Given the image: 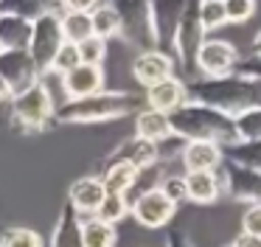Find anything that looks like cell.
Instances as JSON below:
<instances>
[{
  "label": "cell",
  "mask_w": 261,
  "mask_h": 247,
  "mask_svg": "<svg viewBox=\"0 0 261 247\" xmlns=\"http://www.w3.org/2000/svg\"><path fill=\"white\" fill-rule=\"evenodd\" d=\"M180 160L186 171H216L225 160V155H222V146L208 143V140H186Z\"/></svg>",
  "instance_id": "ac0fdd59"
},
{
  "label": "cell",
  "mask_w": 261,
  "mask_h": 247,
  "mask_svg": "<svg viewBox=\"0 0 261 247\" xmlns=\"http://www.w3.org/2000/svg\"><path fill=\"white\" fill-rule=\"evenodd\" d=\"M199 20H202L205 34L216 31V28H222V26H227L225 0H202V3H199Z\"/></svg>",
  "instance_id": "1f68e13d"
},
{
  "label": "cell",
  "mask_w": 261,
  "mask_h": 247,
  "mask_svg": "<svg viewBox=\"0 0 261 247\" xmlns=\"http://www.w3.org/2000/svg\"><path fill=\"white\" fill-rule=\"evenodd\" d=\"M129 213L143 225V228H163L174 219L177 205L163 194V191L154 185V188H146L129 202Z\"/></svg>",
  "instance_id": "9c48e42d"
},
{
  "label": "cell",
  "mask_w": 261,
  "mask_h": 247,
  "mask_svg": "<svg viewBox=\"0 0 261 247\" xmlns=\"http://www.w3.org/2000/svg\"><path fill=\"white\" fill-rule=\"evenodd\" d=\"M199 3L202 0H188L186 11H182L180 22L174 28V39H171V54H177L182 73L197 79V51L205 42V28L199 20Z\"/></svg>",
  "instance_id": "5b68a950"
},
{
  "label": "cell",
  "mask_w": 261,
  "mask_h": 247,
  "mask_svg": "<svg viewBox=\"0 0 261 247\" xmlns=\"http://www.w3.org/2000/svg\"><path fill=\"white\" fill-rule=\"evenodd\" d=\"M135 135L149 143H163V140L174 138L171 135V124H169V115L166 112H158V110H149V107H141L135 112Z\"/></svg>",
  "instance_id": "ffe728a7"
},
{
  "label": "cell",
  "mask_w": 261,
  "mask_h": 247,
  "mask_svg": "<svg viewBox=\"0 0 261 247\" xmlns=\"http://www.w3.org/2000/svg\"><path fill=\"white\" fill-rule=\"evenodd\" d=\"M62 90L68 98H85V95L104 90V67L101 65H76L70 73H65Z\"/></svg>",
  "instance_id": "2e32d148"
},
{
  "label": "cell",
  "mask_w": 261,
  "mask_h": 247,
  "mask_svg": "<svg viewBox=\"0 0 261 247\" xmlns=\"http://www.w3.org/2000/svg\"><path fill=\"white\" fill-rule=\"evenodd\" d=\"M227 22H247L255 14V0H225Z\"/></svg>",
  "instance_id": "d590c367"
},
{
  "label": "cell",
  "mask_w": 261,
  "mask_h": 247,
  "mask_svg": "<svg viewBox=\"0 0 261 247\" xmlns=\"http://www.w3.org/2000/svg\"><path fill=\"white\" fill-rule=\"evenodd\" d=\"M158 188L163 191L174 205H180V202L188 200L186 196V174H169V177H163V183H160Z\"/></svg>",
  "instance_id": "e575fe53"
},
{
  "label": "cell",
  "mask_w": 261,
  "mask_h": 247,
  "mask_svg": "<svg viewBox=\"0 0 261 247\" xmlns=\"http://www.w3.org/2000/svg\"><path fill=\"white\" fill-rule=\"evenodd\" d=\"M253 56H261V28H258V34H255V39H253Z\"/></svg>",
  "instance_id": "7bdbcfd3"
},
{
  "label": "cell",
  "mask_w": 261,
  "mask_h": 247,
  "mask_svg": "<svg viewBox=\"0 0 261 247\" xmlns=\"http://www.w3.org/2000/svg\"><path fill=\"white\" fill-rule=\"evenodd\" d=\"M57 0H0V14H14V17H25L34 20L37 14L54 9Z\"/></svg>",
  "instance_id": "f1b7e54d"
},
{
  "label": "cell",
  "mask_w": 261,
  "mask_h": 247,
  "mask_svg": "<svg viewBox=\"0 0 261 247\" xmlns=\"http://www.w3.org/2000/svg\"><path fill=\"white\" fill-rule=\"evenodd\" d=\"M101 0H57L59 11H93Z\"/></svg>",
  "instance_id": "f35d334b"
},
{
  "label": "cell",
  "mask_w": 261,
  "mask_h": 247,
  "mask_svg": "<svg viewBox=\"0 0 261 247\" xmlns=\"http://www.w3.org/2000/svg\"><path fill=\"white\" fill-rule=\"evenodd\" d=\"M104 196H107V191H104V183H101L98 174L79 177L76 183H70V188H68V202L79 213H87V216H93V213L98 211Z\"/></svg>",
  "instance_id": "e0dca14e"
},
{
  "label": "cell",
  "mask_w": 261,
  "mask_h": 247,
  "mask_svg": "<svg viewBox=\"0 0 261 247\" xmlns=\"http://www.w3.org/2000/svg\"><path fill=\"white\" fill-rule=\"evenodd\" d=\"M0 76L12 87V95L34 84L37 79H42L31 62L29 51H0Z\"/></svg>",
  "instance_id": "4fadbf2b"
},
{
  "label": "cell",
  "mask_w": 261,
  "mask_h": 247,
  "mask_svg": "<svg viewBox=\"0 0 261 247\" xmlns=\"http://www.w3.org/2000/svg\"><path fill=\"white\" fill-rule=\"evenodd\" d=\"M132 76L141 87H152V84L174 76V56L160 48L138 51V56L132 59Z\"/></svg>",
  "instance_id": "7c38bea8"
},
{
  "label": "cell",
  "mask_w": 261,
  "mask_h": 247,
  "mask_svg": "<svg viewBox=\"0 0 261 247\" xmlns=\"http://www.w3.org/2000/svg\"><path fill=\"white\" fill-rule=\"evenodd\" d=\"M216 174H219L222 191H227L233 200H244L250 205L261 202V171L239 166V163H230V160H222Z\"/></svg>",
  "instance_id": "ba28073f"
},
{
  "label": "cell",
  "mask_w": 261,
  "mask_h": 247,
  "mask_svg": "<svg viewBox=\"0 0 261 247\" xmlns=\"http://www.w3.org/2000/svg\"><path fill=\"white\" fill-rule=\"evenodd\" d=\"M118 11L121 37L141 51L154 48L152 20H149V0H110Z\"/></svg>",
  "instance_id": "52a82bcc"
},
{
  "label": "cell",
  "mask_w": 261,
  "mask_h": 247,
  "mask_svg": "<svg viewBox=\"0 0 261 247\" xmlns=\"http://www.w3.org/2000/svg\"><path fill=\"white\" fill-rule=\"evenodd\" d=\"M90 26H93V37L104 39V42L121 37L118 11H115V6L110 3V0H101V3H98L96 9L90 11Z\"/></svg>",
  "instance_id": "cb8c5ba5"
},
{
  "label": "cell",
  "mask_w": 261,
  "mask_h": 247,
  "mask_svg": "<svg viewBox=\"0 0 261 247\" xmlns=\"http://www.w3.org/2000/svg\"><path fill=\"white\" fill-rule=\"evenodd\" d=\"M239 65V51L225 39H205L197 51V73L205 79L227 76Z\"/></svg>",
  "instance_id": "30bf717a"
},
{
  "label": "cell",
  "mask_w": 261,
  "mask_h": 247,
  "mask_svg": "<svg viewBox=\"0 0 261 247\" xmlns=\"http://www.w3.org/2000/svg\"><path fill=\"white\" fill-rule=\"evenodd\" d=\"M0 247H42V236L31 228L14 225L0 233Z\"/></svg>",
  "instance_id": "4dcf8cb0"
},
{
  "label": "cell",
  "mask_w": 261,
  "mask_h": 247,
  "mask_svg": "<svg viewBox=\"0 0 261 247\" xmlns=\"http://www.w3.org/2000/svg\"><path fill=\"white\" fill-rule=\"evenodd\" d=\"M62 28H59V9H48L31 20V39H29V56L34 62L37 73L45 76L51 73V62L57 51L62 48Z\"/></svg>",
  "instance_id": "8992f818"
},
{
  "label": "cell",
  "mask_w": 261,
  "mask_h": 247,
  "mask_svg": "<svg viewBox=\"0 0 261 247\" xmlns=\"http://www.w3.org/2000/svg\"><path fill=\"white\" fill-rule=\"evenodd\" d=\"M222 194V183L216 171H186V196L197 205H211Z\"/></svg>",
  "instance_id": "44dd1931"
},
{
  "label": "cell",
  "mask_w": 261,
  "mask_h": 247,
  "mask_svg": "<svg viewBox=\"0 0 261 247\" xmlns=\"http://www.w3.org/2000/svg\"><path fill=\"white\" fill-rule=\"evenodd\" d=\"M158 160H160V146L132 135V138L121 140V143L110 152V157L104 163H129L138 171H146V168H152Z\"/></svg>",
  "instance_id": "5bb4252c"
},
{
  "label": "cell",
  "mask_w": 261,
  "mask_h": 247,
  "mask_svg": "<svg viewBox=\"0 0 261 247\" xmlns=\"http://www.w3.org/2000/svg\"><path fill=\"white\" fill-rule=\"evenodd\" d=\"M31 39V20L0 14V51H25Z\"/></svg>",
  "instance_id": "7402d4cb"
},
{
  "label": "cell",
  "mask_w": 261,
  "mask_h": 247,
  "mask_svg": "<svg viewBox=\"0 0 261 247\" xmlns=\"http://www.w3.org/2000/svg\"><path fill=\"white\" fill-rule=\"evenodd\" d=\"M230 247H261V236H253V233H239L236 239H233Z\"/></svg>",
  "instance_id": "60d3db41"
},
{
  "label": "cell",
  "mask_w": 261,
  "mask_h": 247,
  "mask_svg": "<svg viewBox=\"0 0 261 247\" xmlns=\"http://www.w3.org/2000/svg\"><path fill=\"white\" fill-rule=\"evenodd\" d=\"M76 65H82L79 48H76L73 42H62V48L57 51V56H54V62H51V73H57V76H65V73H70Z\"/></svg>",
  "instance_id": "d6a6232c"
},
{
  "label": "cell",
  "mask_w": 261,
  "mask_h": 247,
  "mask_svg": "<svg viewBox=\"0 0 261 247\" xmlns=\"http://www.w3.org/2000/svg\"><path fill=\"white\" fill-rule=\"evenodd\" d=\"M9 110H12V124L23 132H42L48 124H54V95L42 79L29 84L25 90L14 93L9 98Z\"/></svg>",
  "instance_id": "277c9868"
},
{
  "label": "cell",
  "mask_w": 261,
  "mask_h": 247,
  "mask_svg": "<svg viewBox=\"0 0 261 247\" xmlns=\"http://www.w3.org/2000/svg\"><path fill=\"white\" fill-rule=\"evenodd\" d=\"M76 48H79L82 65H101L104 56H107V42L98 39V37H87L85 42H79Z\"/></svg>",
  "instance_id": "836d02e7"
},
{
  "label": "cell",
  "mask_w": 261,
  "mask_h": 247,
  "mask_svg": "<svg viewBox=\"0 0 261 247\" xmlns=\"http://www.w3.org/2000/svg\"><path fill=\"white\" fill-rule=\"evenodd\" d=\"M59 28H62L65 42H85L87 37H93L90 11H59Z\"/></svg>",
  "instance_id": "484cf974"
},
{
  "label": "cell",
  "mask_w": 261,
  "mask_h": 247,
  "mask_svg": "<svg viewBox=\"0 0 261 247\" xmlns=\"http://www.w3.org/2000/svg\"><path fill=\"white\" fill-rule=\"evenodd\" d=\"M233 127H236L239 140H258L261 138V107L244 110L233 115Z\"/></svg>",
  "instance_id": "f546056e"
},
{
  "label": "cell",
  "mask_w": 261,
  "mask_h": 247,
  "mask_svg": "<svg viewBox=\"0 0 261 247\" xmlns=\"http://www.w3.org/2000/svg\"><path fill=\"white\" fill-rule=\"evenodd\" d=\"M188 0H149V20H152V34H154V48L171 54V39L174 28L186 11Z\"/></svg>",
  "instance_id": "8fae6325"
},
{
  "label": "cell",
  "mask_w": 261,
  "mask_h": 247,
  "mask_svg": "<svg viewBox=\"0 0 261 247\" xmlns=\"http://www.w3.org/2000/svg\"><path fill=\"white\" fill-rule=\"evenodd\" d=\"M242 230L244 233H253V236H261V202H253V205L244 208Z\"/></svg>",
  "instance_id": "8d00e7d4"
},
{
  "label": "cell",
  "mask_w": 261,
  "mask_h": 247,
  "mask_svg": "<svg viewBox=\"0 0 261 247\" xmlns=\"http://www.w3.org/2000/svg\"><path fill=\"white\" fill-rule=\"evenodd\" d=\"M143 101H146L149 110H158V112H166V115H171L177 107H182V104L188 101L186 82H182V79H177V76L163 79V82H158V84H152V87H146V95H143Z\"/></svg>",
  "instance_id": "9a60e30c"
},
{
  "label": "cell",
  "mask_w": 261,
  "mask_h": 247,
  "mask_svg": "<svg viewBox=\"0 0 261 247\" xmlns=\"http://www.w3.org/2000/svg\"><path fill=\"white\" fill-rule=\"evenodd\" d=\"M98 177H101L107 194H129L135 188L141 171L135 166H129V163H104Z\"/></svg>",
  "instance_id": "603a6c76"
},
{
  "label": "cell",
  "mask_w": 261,
  "mask_h": 247,
  "mask_svg": "<svg viewBox=\"0 0 261 247\" xmlns=\"http://www.w3.org/2000/svg\"><path fill=\"white\" fill-rule=\"evenodd\" d=\"M143 104L141 95L129 90H101L85 98H68L54 110V124L82 127V124H107L138 112Z\"/></svg>",
  "instance_id": "7a4b0ae2"
},
{
  "label": "cell",
  "mask_w": 261,
  "mask_h": 247,
  "mask_svg": "<svg viewBox=\"0 0 261 247\" xmlns=\"http://www.w3.org/2000/svg\"><path fill=\"white\" fill-rule=\"evenodd\" d=\"M93 216L101 219V222H107V225H118L121 219L129 216V196L126 194H107Z\"/></svg>",
  "instance_id": "83f0119b"
},
{
  "label": "cell",
  "mask_w": 261,
  "mask_h": 247,
  "mask_svg": "<svg viewBox=\"0 0 261 247\" xmlns=\"http://www.w3.org/2000/svg\"><path fill=\"white\" fill-rule=\"evenodd\" d=\"M118 230L115 225H107L96 216L82 219V247H115Z\"/></svg>",
  "instance_id": "d4e9b609"
},
{
  "label": "cell",
  "mask_w": 261,
  "mask_h": 247,
  "mask_svg": "<svg viewBox=\"0 0 261 247\" xmlns=\"http://www.w3.org/2000/svg\"><path fill=\"white\" fill-rule=\"evenodd\" d=\"M169 124L171 135L180 140H208L222 149L239 143L233 118L208 104H199V101H186L182 107H177L169 115Z\"/></svg>",
  "instance_id": "3957f363"
},
{
  "label": "cell",
  "mask_w": 261,
  "mask_h": 247,
  "mask_svg": "<svg viewBox=\"0 0 261 247\" xmlns=\"http://www.w3.org/2000/svg\"><path fill=\"white\" fill-rule=\"evenodd\" d=\"M9 98H12V87L6 84V79L0 76V104H3V101H9Z\"/></svg>",
  "instance_id": "b9f144b4"
},
{
  "label": "cell",
  "mask_w": 261,
  "mask_h": 247,
  "mask_svg": "<svg viewBox=\"0 0 261 247\" xmlns=\"http://www.w3.org/2000/svg\"><path fill=\"white\" fill-rule=\"evenodd\" d=\"M186 90H188V101L208 104L230 118L244 110L261 107V82L253 76H242L236 70L227 73V76H214V79L197 76L186 84Z\"/></svg>",
  "instance_id": "6da1fadb"
},
{
  "label": "cell",
  "mask_w": 261,
  "mask_h": 247,
  "mask_svg": "<svg viewBox=\"0 0 261 247\" xmlns=\"http://www.w3.org/2000/svg\"><path fill=\"white\" fill-rule=\"evenodd\" d=\"M236 73H242V76H253V79H258V82H261V56H247V59H239Z\"/></svg>",
  "instance_id": "74e56055"
},
{
  "label": "cell",
  "mask_w": 261,
  "mask_h": 247,
  "mask_svg": "<svg viewBox=\"0 0 261 247\" xmlns=\"http://www.w3.org/2000/svg\"><path fill=\"white\" fill-rule=\"evenodd\" d=\"M48 247H82V213L68 200L62 202V211L54 222Z\"/></svg>",
  "instance_id": "d6986e66"
},
{
  "label": "cell",
  "mask_w": 261,
  "mask_h": 247,
  "mask_svg": "<svg viewBox=\"0 0 261 247\" xmlns=\"http://www.w3.org/2000/svg\"><path fill=\"white\" fill-rule=\"evenodd\" d=\"M225 160L230 163H239V166H247V168H255L261 171V138L258 140H239V143L222 149Z\"/></svg>",
  "instance_id": "4316f807"
},
{
  "label": "cell",
  "mask_w": 261,
  "mask_h": 247,
  "mask_svg": "<svg viewBox=\"0 0 261 247\" xmlns=\"http://www.w3.org/2000/svg\"><path fill=\"white\" fill-rule=\"evenodd\" d=\"M166 247H194V241L188 239L182 230H171L169 239H166Z\"/></svg>",
  "instance_id": "ab89813d"
}]
</instances>
